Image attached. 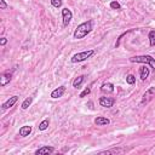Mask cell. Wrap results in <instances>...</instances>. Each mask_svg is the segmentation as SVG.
<instances>
[{
	"instance_id": "obj_12",
	"label": "cell",
	"mask_w": 155,
	"mask_h": 155,
	"mask_svg": "<svg viewBox=\"0 0 155 155\" xmlns=\"http://www.w3.org/2000/svg\"><path fill=\"white\" fill-rule=\"evenodd\" d=\"M114 85L111 84V82H104V84H102V86H101V91L102 92H104V93H113L114 92Z\"/></svg>"
},
{
	"instance_id": "obj_21",
	"label": "cell",
	"mask_w": 155,
	"mask_h": 155,
	"mask_svg": "<svg viewBox=\"0 0 155 155\" xmlns=\"http://www.w3.org/2000/svg\"><path fill=\"white\" fill-rule=\"evenodd\" d=\"M110 7H111L113 10H120V8H121V5H120L116 0H113V1L110 2Z\"/></svg>"
},
{
	"instance_id": "obj_14",
	"label": "cell",
	"mask_w": 155,
	"mask_h": 155,
	"mask_svg": "<svg viewBox=\"0 0 155 155\" xmlns=\"http://www.w3.org/2000/svg\"><path fill=\"white\" fill-rule=\"evenodd\" d=\"M31 130H33V127L31 126H22L21 128H19V132H18V134L21 136V137H27V136H29L30 134V132H31Z\"/></svg>"
},
{
	"instance_id": "obj_4",
	"label": "cell",
	"mask_w": 155,
	"mask_h": 155,
	"mask_svg": "<svg viewBox=\"0 0 155 155\" xmlns=\"http://www.w3.org/2000/svg\"><path fill=\"white\" fill-rule=\"evenodd\" d=\"M155 97V87H149L144 94L142 96V101H140V105H144V104H148L153 98Z\"/></svg>"
},
{
	"instance_id": "obj_16",
	"label": "cell",
	"mask_w": 155,
	"mask_h": 155,
	"mask_svg": "<svg viewBox=\"0 0 155 155\" xmlns=\"http://www.w3.org/2000/svg\"><path fill=\"white\" fill-rule=\"evenodd\" d=\"M33 103V97H28V98H25L24 101H23V103H22V105H21V108L23 109V110H25V109H28L29 108V105Z\"/></svg>"
},
{
	"instance_id": "obj_8",
	"label": "cell",
	"mask_w": 155,
	"mask_h": 155,
	"mask_svg": "<svg viewBox=\"0 0 155 155\" xmlns=\"http://www.w3.org/2000/svg\"><path fill=\"white\" fill-rule=\"evenodd\" d=\"M54 151V148L51 147V145H45V147H41L39 149L35 150V155H46V154H52Z\"/></svg>"
},
{
	"instance_id": "obj_25",
	"label": "cell",
	"mask_w": 155,
	"mask_h": 155,
	"mask_svg": "<svg viewBox=\"0 0 155 155\" xmlns=\"http://www.w3.org/2000/svg\"><path fill=\"white\" fill-rule=\"evenodd\" d=\"M6 44H7V39H6V38H1V40H0V45L4 46V45H6Z\"/></svg>"
},
{
	"instance_id": "obj_24",
	"label": "cell",
	"mask_w": 155,
	"mask_h": 155,
	"mask_svg": "<svg viewBox=\"0 0 155 155\" xmlns=\"http://www.w3.org/2000/svg\"><path fill=\"white\" fill-rule=\"evenodd\" d=\"M0 8L1 10H6L7 8V4L5 0H0Z\"/></svg>"
},
{
	"instance_id": "obj_9",
	"label": "cell",
	"mask_w": 155,
	"mask_h": 155,
	"mask_svg": "<svg viewBox=\"0 0 155 155\" xmlns=\"http://www.w3.org/2000/svg\"><path fill=\"white\" fill-rule=\"evenodd\" d=\"M17 101H18V96H12V97H10L6 102H4V103H2L1 108H2L4 110H5V109H8V108L13 107V105L17 103Z\"/></svg>"
},
{
	"instance_id": "obj_17",
	"label": "cell",
	"mask_w": 155,
	"mask_h": 155,
	"mask_svg": "<svg viewBox=\"0 0 155 155\" xmlns=\"http://www.w3.org/2000/svg\"><path fill=\"white\" fill-rule=\"evenodd\" d=\"M48 125H50V119L46 117V119H44V120L39 124V130H40V131H45V130L48 127Z\"/></svg>"
},
{
	"instance_id": "obj_11",
	"label": "cell",
	"mask_w": 155,
	"mask_h": 155,
	"mask_svg": "<svg viewBox=\"0 0 155 155\" xmlns=\"http://www.w3.org/2000/svg\"><path fill=\"white\" fill-rule=\"evenodd\" d=\"M149 74H150V69L147 65H143V67L139 68V78H140L142 81H144L149 76Z\"/></svg>"
},
{
	"instance_id": "obj_20",
	"label": "cell",
	"mask_w": 155,
	"mask_h": 155,
	"mask_svg": "<svg viewBox=\"0 0 155 155\" xmlns=\"http://www.w3.org/2000/svg\"><path fill=\"white\" fill-rule=\"evenodd\" d=\"M122 149H111V150H103L99 151V154H116V153H121Z\"/></svg>"
},
{
	"instance_id": "obj_6",
	"label": "cell",
	"mask_w": 155,
	"mask_h": 155,
	"mask_svg": "<svg viewBox=\"0 0 155 155\" xmlns=\"http://www.w3.org/2000/svg\"><path fill=\"white\" fill-rule=\"evenodd\" d=\"M11 79H12V71L7 70V71L1 73V75H0V86H6L7 84H10Z\"/></svg>"
},
{
	"instance_id": "obj_15",
	"label": "cell",
	"mask_w": 155,
	"mask_h": 155,
	"mask_svg": "<svg viewBox=\"0 0 155 155\" xmlns=\"http://www.w3.org/2000/svg\"><path fill=\"white\" fill-rule=\"evenodd\" d=\"M84 81H85V75H80V76L75 78L74 81H73V87H74V88H79V87L82 85Z\"/></svg>"
},
{
	"instance_id": "obj_26",
	"label": "cell",
	"mask_w": 155,
	"mask_h": 155,
	"mask_svg": "<svg viewBox=\"0 0 155 155\" xmlns=\"http://www.w3.org/2000/svg\"><path fill=\"white\" fill-rule=\"evenodd\" d=\"M88 105H90V108H91V109H93V107H92V105H93V104H92V102H88Z\"/></svg>"
},
{
	"instance_id": "obj_2",
	"label": "cell",
	"mask_w": 155,
	"mask_h": 155,
	"mask_svg": "<svg viewBox=\"0 0 155 155\" xmlns=\"http://www.w3.org/2000/svg\"><path fill=\"white\" fill-rule=\"evenodd\" d=\"M131 63H144L149 64L150 68L155 71V58H153L150 54H143V56H133L130 58Z\"/></svg>"
},
{
	"instance_id": "obj_18",
	"label": "cell",
	"mask_w": 155,
	"mask_h": 155,
	"mask_svg": "<svg viewBox=\"0 0 155 155\" xmlns=\"http://www.w3.org/2000/svg\"><path fill=\"white\" fill-rule=\"evenodd\" d=\"M148 39H149V45L150 46H155V30H150L149 31Z\"/></svg>"
},
{
	"instance_id": "obj_3",
	"label": "cell",
	"mask_w": 155,
	"mask_h": 155,
	"mask_svg": "<svg viewBox=\"0 0 155 155\" xmlns=\"http://www.w3.org/2000/svg\"><path fill=\"white\" fill-rule=\"evenodd\" d=\"M94 54V50H86V51H82V52H79V53H75L71 58H70V62L71 63H79V62H84L86 61L87 58L92 57Z\"/></svg>"
},
{
	"instance_id": "obj_19",
	"label": "cell",
	"mask_w": 155,
	"mask_h": 155,
	"mask_svg": "<svg viewBox=\"0 0 155 155\" xmlns=\"http://www.w3.org/2000/svg\"><path fill=\"white\" fill-rule=\"evenodd\" d=\"M126 82H127L128 85H133V84L136 82V76L132 75V74H128V75L126 76Z\"/></svg>"
},
{
	"instance_id": "obj_22",
	"label": "cell",
	"mask_w": 155,
	"mask_h": 155,
	"mask_svg": "<svg viewBox=\"0 0 155 155\" xmlns=\"http://www.w3.org/2000/svg\"><path fill=\"white\" fill-rule=\"evenodd\" d=\"M90 93H91V88H90V87H86V88H84V91L79 94V97H80V98H84V97L88 96Z\"/></svg>"
},
{
	"instance_id": "obj_1",
	"label": "cell",
	"mask_w": 155,
	"mask_h": 155,
	"mask_svg": "<svg viewBox=\"0 0 155 155\" xmlns=\"http://www.w3.org/2000/svg\"><path fill=\"white\" fill-rule=\"evenodd\" d=\"M92 24H93L92 21H86V22L79 24L76 27V29L74 30V34H73L74 39H78V40L79 39H84L87 34H90L92 31V29H93Z\"/></svg>"
},
{
	"instance_id": "obj_7",
	"label": "cell",
	"mask_w": 155,
	"mask_h": 155,
	"mask_svg": "<svg viewBox=\"0 0 155 155\" xmlns=\"http://www.w3.org/2000/svg\"><path fill=\"white\" fill-rule=\"evenodd\" d=\"M99 105L101 107H104V108H111L115 103V99L111 98V97H101L99 98Z\"/></svg>"
},
{
	"instance_id": "obj_10",
	"label": "cell",
	"mask_w": 155,
	"mask_h": 155,
	"mask_svg": "<svg viewBox=\"0 0 155 155\" xmlns=\"http://www.w3.org/2000/svg\"><path fill=\"white\" fill-rule=\"evenodd\" d=\"M65 92V86H59L57 88H54L52 92H51V98L56 99V98H61Z\"/></svg>"
},
{
	"instance_id": "obj_13",
	"label": "cell",
	"mask_w": 155,
	"mask_h": 155,
	"mask_svg": "<svg viewBox=\"0 0 155 155\" xmlns=\"http://www.w3.org/2000/svg\"><path fill=\"white\" fill-rule=\"evenodd\" d=\"M94 124L97 126H107L110 124V120L108 117H104V116H97L94 119Z\"/></svg>"
},
{
	"instance_id": "obj_5",
	"label": "cell",
	"mask_w": 155,
	"mask_h": 155,
	"mask_svg": "<svg viewBox=\"0 0 155 155\" xmlns=\"http://www.w3.org/2000/svg\"><path fill=\"white\" fill-rule=\"evenodd\" d=\"M62 18H63V25L67 27L73 18V12L68 7H63L62 8Z\"/></svg>"
},
{
	"instance_id": "obj_23",
	"label": "cell",
	"mask_w": 155,
	"mask_h": 155,
	"mask_svg": "<svg viewBox=\"0 0 155 155\" xmlns=\"http://www.w3.org/2000/svg\"><path fill=\"white\" fill-rule=\"evenodd\" d=\"M50 1H51V5L53 7H56V8H58V7L62 6V0H50Z\"/></svg>"
}]
</instances>
